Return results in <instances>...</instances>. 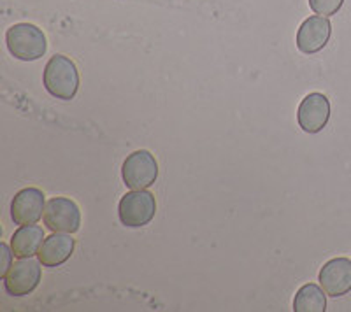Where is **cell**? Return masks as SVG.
I'll use <instances>...</instances> for the list:
<instances>
[{
	"mask_svg": "<svg viewBox=\"0 0 351 312\" xmlns=\"http://www.w3.org/2000/svg\"><path fill=\"white\" fill-rule=\"evenodd\" d=\"M319 286L328 296L348 295L351 291V260L348 258H332L322 267L318 274Z\"/></svg>",
	"mask_w": 351,
	"mask_h": 312,
	"instance_id": "cell-10",
	"label": "cell"
},
{
	"mask_svg": "<svg viewBox=\"0 0 351 312\" xmlns=\"http://www.w3.org/2000/svg\"><path fill=\"white\" fill-rule=\"evenodd\" d=\"M121 177L127 188L148 190L158 177V164L155 156L146 149H139L128 155L121 165Z\"/></svg>",
	"mask_w": 351,
	"mask_h": 312,
	"instance_id": "cell-4",
	"label": "cell"
},
{
	"mask_svg": "<svg viewBox=\"0 0 351 312\" xmlns=\"http://www.w3.org/2000/svg\"><path fill=\"white\" fill-rule=\"evenodd\" d=\"M74 246H76V240L72 239L71 233H53L44 239L43 246L37 252V258L43 267H60L72 257Z\"/></svg>",
	"mask_w": 351,
	"mask_h": 312,
	"instance_id": "cell-11",
	"label": "cell"
},
{
	"mask_svg": "<svg viewBox=\"0 0 351 312\" xmlns=\"http://www.w3.org/2000/svg\"><path fill=\"white\" fill-rule=\"evenodd\" d=\"M44 88L55 99L72 101L80 90V73L76 64L65 55L51 56L44 67Z\"/></svg>",
	"mask_w": 351,
	"mask_h": 312,
	"instance_id": "cell-1",
	"label": "cell"
},
{
	"mask_svg": "<svg viewBox=\"0 0 351 312\" xmlns=\"http://www.w3.org/2000/svg\"><path fill=\"white\" fill-rule=\"evenodd\" d=\"M156 214L155 195L148 190H132L121 196L118 216L128 229H141L153 221Z\"/></svg>",
	"mask_w": 351,
	"mask_h": 312,
	"instance_id": "cell-3",
	"label": "cell"
},
{
	"mask_svg": "<svg viewBox=\"0 0 351 312\" xmlns=\"http://www.w3.org/2000/svg\"><path fill=\"white\" fill-rule=\"evenodd\" d=\"M330 120V102L324 93H309L304 96L297 111L299 127L306 133H318Z\"/></svg>",
	"mask_w": 351,
	"mask_h": 312,
	"instance_id": "cell-7",
	"label": "cell"
},
{
	"mask_svg": "<svg viewBox=\"0 0 351 312\" xmlns=\"http://www.w3.org/2000/svg\"><path fill=\"white\" fill-rule=\"evenodd\" d=\"M344 0H309V8L319 16H334L343 8Z\"/></svg>",
	"mask_w": 351,
	"mask_h": 312,
	"instance_id": "cell-14",
	"label": "cell"
},
{
	"mask_svg": "<svg viewBox=\"0 0 351 312\" xmlns=\"http://www.w3.org/2000/svg\"><path fill=\"white\" fill-rule=\"evenodd\" d=\"M295 312H325L327 311V293L318 285L307 283L297 291L293 298Z\"/></svg>",
	"mask_w": 351,
	"mask_h": 312,
	"instance_id": "cell-13",
	"label": "cell"
},
{
	"mask_svg": "<svg viewBox=\"0 0 351 312\" xmlns=\"http://www.w3.org/2000/svg\"><path fill=\"white\" fill-rule=\"evenodd\" d=\"M0 251H2V267H0V277H4L5 274H8L9 268H11V265H12L11 258L14 257V255H12L11 246L4 244V242L0 244Z\"/></svg>",
	"mask_w": 351,
	"mask_h": 312,
	"instance_id": "cell-15",
	"label": "cell"
},
{
	"mask_svg": "<svg viewBox=\"0 0 351 312\" xmlns=\"http://www.w3.org/2000/svg\"><path fill=\"white\" fill-rule=\"evenodd\" d=\"M43 220L53 233H76L81 226V211L67 196H55L46 204Z\"/></svg>",
	"mask_w": 351,
	"mask_h": 312,
	"instance_id": "cell-5",
	"label": "cell"
},
{
	"mask_svg": "<svg viewBox=\"0 0 351 312\" xmlns=\"http://www.w3.org/2000/svg\"><path fill=\"white\" fill-rule=\"evenodd\" d=\"M40 261L39 258H23L11 265L2 281L4 289L11 296H27L39 286L40 283Z\"/></svg>",
	"mask_w": 351,
	"mask_h": 312,
	"instance_id": "cell-6",
	"label": "cell"
},
{
	"mask_svg": "<svg viewBox=\"0 0 351 312\" xmlns=\"http://www.w3.org/2000/svg\"><path fill=\"white\" fill-rule=\"evenodd\" d=\"M46 196L37 188H25L11 202V218L14 224H36L44 216Z\"/></svg>",
	"mask_w": 351,
	"mask_h": 312,
	"instance_id": "cell-8",
	"label": "cell"
},
{
	"mask_svg": "<svg viewBox=\"0 0 351 312\" xmlns=\"http://www.w3.org/2000/svg\"><path fill=\"white\" fill-rule=\"evenodd\" d=\"M5 44L16 60L36 62L48 49V40L39 27L32 23H16L8 28Z\"/></svg>",
	"mask_w": 351,
	"mask_h": 312,
	"instance_id": "cell-2",
	"label": "cell"
},
{
	"mask_svg": "<svg viewBox=\"0 0 351 312\" xmlns=\"http://www.w3.org/2000/svg\"><path fill=\"white\" fill-rule=\"evenodd\" d=\"M332 36V25L325 16H309L302 21L297 32V48L304 55H315L328 44Z\"/></svg>",
	"mask_w": 351,
	"mask_h": 312,
	"instance_id": "cell-9",
	"label": "cell"
},
{
	"mask_svg": "<svg viewBox=\"0 0 351 312\" xmlns=\"http://www.w3.org/2000/svg\"><path fill=\"white\" fill-rule=\"evenodd\" d=\"M44 230L39 224H25L20 226L11 237V249L14 258L23 260V258H34L39 252L40 246L44 242Z\"/></svg>",
	"mask_w": 351,
	"mask_h": 312,
	"instance_id": "cell-12",
	"label": "cell"
}]
</instances>
